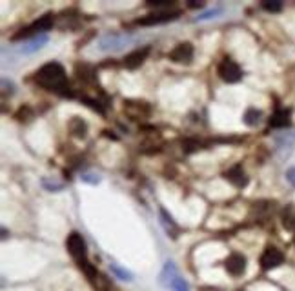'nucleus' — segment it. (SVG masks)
<instances>
[{
  "mask_svg": "<svg viewBox=\"0 0 295 291\" xmlns=\"http://www.w3.org/2000/svg\"><path fill=\"white\" fill-rule=\"evenodd\" d=\"M44 44H48V36L46 35H39V36H33V38L26 40L24 44L19 48V53L22 55H31V53L39 51V49L44 48Z\"/></svg>",
  "mask_w": 295,
  "mask_h": 291,
  "instance_id": "nucleus-11",
  "label": "nucleus"
},
{
  "mask_svg": "<svg viewBox=\"0 0 295 291\" xmlns=\"http://www.w3.org/2000/svg\"><path fill=\"white\" fill-rule=\"evenodd\" d=\"M53 26V15L48 13V15L40 16L39 20H35L31 26H28L26 29H22L20 33H16L13 36V40H20V38H33V36H39V35H46V31H49Z\"/></svg>",
  "mask_w": 295,
  "mask_h": 291,
  "instance_id": "nucleus-2",
  "label": "nucleus"
},
{
  "mask_svg": "<svg viewBox=\"0 0 295 291\" xmlns=\"http://www.w3.org/2000/svg\"><path fill=\"white\" fill-rule=\"evenodd\" d=\"M286 180L291 184V186H295V168H290L286 171Z\"/></svg>",
  "mask_w": 295,
  "mask_h": 291,
  "instance_id": "nucleus-27",
  "label": "nucleus"
},
{
  "mask_svg": "<svg viewBox=\"0 0 295 291\" xmlns=\"http://www.w3.org/2000/svg\"><path fill=\"white\" fill-rule=\"evenodd\" d=\"M36 82L42 88L57 93H62L68 88V76H66L64 68L57 62H49V64L42 66L36 71Z\"/></svg>",
  "mask_w": 295,
  "mask_h": 291,
  "instance_id": "nucleus-1",
  "label": "nucleus"
},
{
  "mask_svg": "<svg viewBox=\"0 0 295 291\" xmlns=\"http://www.w3.org/2000/svg\"><path fill=\"white\" fill-rule=\"evenodd\" d=\"M246 269V259L241 253H231L226 259V271L233 277H239Z\"/></svg>",
  "mask_w": 295,
  "mask_h": 291,
  "instance_id": "nucleus-10",
  "label": "nucleus"
},
{
  "mask_svg": "<svg viewBox=\"0 0 295 291\" xmlns=\"http://www.w3.org/2000/svg\"><path fill=\"white\" fill-rule=\"evenodd\" d=\"M180 11H155L150 13L148 16L140 18L137 24L140 26H155V24H166V22H172V20L179 18Z\"/></svg>",
  "mask_w": 295,
  "mask_h": 291,
  "instance_id": "nucleus-7",
  "label": "nucleus"
},
{
  "mask_svg": "<svg viewBox=\"0 0 295 291\" xmlns=\"http://www.w3.org/2000/svg\"><path fill=\"white\" fill-rule=\"evenodd\" d=\"M261 119H263V113L259 111V109H255V108H250L248 109L246 113H244V124H246V126H251V128H253V126H257V124L261 122Z\"/></svg>",
  "mask_w": 295,
  "mask_h": 291,
  "instance_id": "nucleus-19",
  "label": "nucleus"
},
{
  "mask_svg": "<svg viewBox=\"0 0 295 291\" xmlns=\"http://www.w3.org/2000/svg\"><path fill=\"white\" fill-rule=\"evenodd\" d=\"M133 42L132 35H126V33H108L99 40V49L100 51H120L128 44Z\"/></svg>",
  "mask_w": 295,
  "mask_h": 291,
  "instance_id": "nucleus-3",
  "label": "nucleus"
},
{
  "mask_svg": "<svg viewBox=\"0 0 295 291\" xmlns=\"http://www.w3.org/2000/svg\"><path fill=\"white\" fill-rule=\"evenodd\" d=\"M224 177H226L233 186H237V188H244L248 184V177H246V173L243 171L241 166H235V168L228 169V171L224 173Z\"/></svg>",
  "mask_w": 295,
  "mask_h": 291,
  "instance_id": "nucleus-14",
  "label": "nucleus"
},
{
  "mask_svg": "<svg viewBox=\"0 0 295 291\" xmlns=\"http://www.w3.org/2000/svg\"><path fill=\"white\" fill-rule=\"evenodd\" d=\"M219 9H213V11H208V13H204L202 16H199V20H206V18H212V16H215V15H219Z\"/></svg>",
  "mask_w": 295,
  "mask_h": 291,
  "instance_id": "nucleus-28",
  "label": "nucleus"
},
{
  "mask_svg": "<svg viewBox=\"0 0 295 291\" xmlns=\"http://www.w3.org/2000/svg\"><path fill=\"white\" fill-rule=\"evenodd\" d=\"M200 6H202V2H192L190 8H200Z\"/></svg>",
  "mask_w": 295,
  "mask_h": 291,
  "instance_id": "nucleus-29",
  "label": "nucleus"
},
{
  "mask_svg": "<svg viewBox=\"0 0 295 291\" xmlns=\"http://www.w3.org/2000/svg\"><path fill=\"white\" fill-rule=\"evenodd\" d=\"M170 289H172V291H190V287H188L186 280L180 279V277H177V279L173 280L172 286H170Z\"/></svg>",
  "mask_w": 295,
  "mask_h": 291,
  "instance_id": "nucleus-22",
  "label": "nucleus"
},
{
  "mask_svg": "<svg viewBox=\"0 0 295 291\" xmlns=\"http://www.w3.org/2000/svg\"><path fill=\"white\" fill-rule=\"evenodd\" d=\"M283 226L286 229H295V206L290 204L283 209Z\"/></svg>",
  "mask_w": 295,
  "mask_h": 291,
  "instance_id": "nucleus-18",
  "label": "nucleus"
},
{
  "mask_svg": "<svg viewBox=\"0 0 295 291\" xmlns=\"http://www.w3.org/2000/svg\"><path fill=\"white\" fill-rule=\"evenodd\" d=\"M177 267L173 262H166V266H164L162 273H160V284H162L164 287H168L170 289V286L173 284V280L177 279Z\"/></svg>",
  "mask_w": 295,
  "mask_h": 291,
  "instance_id": "nucleus-15",
  "label": "nucleus"
},
{
  "mask_svg": "<svg viewBox=\"0 0 295 291\" xmlns=\"http://www.w3.org/2000/svg\"><path fill=\"white\" fill-rule=\"evenodd\" d=\"M68 128H69V131H71L75 137H79V139H84V137H86V131H88L86 122H84L82 119H79V117H73Z\"/></svg>",
  "mask_w": 295,
  "mask_h": 291,
  "instance_id": "nucleus-17",
  "label": "nucleus"
},
{
  "mask_svg": "<svg viewBox=\"0 0 295 291\" xmlns=\"http://www.w3.org/2000/svg\"><path fill=\"white\" fill-rule=\"evenodd\" d=\"M148 53H150V48L135 49V51H132L130 55H126V59H124V66H126L128 69H137L140 64H142L144 60H146Z\"/></svg>",
  "mask_w": 295,
  "mask_h": 291,
  "instance_id": "nucleus-12",
  "label": "nucleus"
},
{
  "mask_svg": "<svg viewBox=\"0 0 295 291\" xmlns=\"http://www.w3.org/2000/svg\"><path fill=\"white\" fill-rule=\"evenodd\" d=\"M148 6H152V8H164V6H173V2H166V0H159V2H148Z\"/></svg>",
  "mask_w": 295,
  "mask_h": 291,
  "instance_id": "nucleus-26",
  "label": "nucleus"
},
{
  "mask_svg": "<svg viewBox=\"0 0 295 291\" xmlns=\"http://www.w3.org/2000/svg\"><path fill=\"white\" fill-rule=\"evenodd\" d=\"M273 142H275L277 157H279L281 160H286L295 148V131H291V129L279 131L275 137H273Z\"/></svg>",
  "mask_w": 295,
  "mask_h": 291,
  "instance_id": "nucleus-4",
  "label": "nucleus"
},
{
  "mask_svg": "<svg viewBox=\"0 0 295 291\" xmlns=\"http://www.w3.org/2000/svg\"><path fill=\"white\" fill-rule=\"evenodd\" d=\"M80 180H82V182H88V184H99L100 182V179H99V175H82L80 177Z\"/></svg>",
  "mask_w": 295,
  "mask_h": 291,
  "instance_id": "nucleus-24",
  "label": "nucleus"
},
{
  "mask_svg": "<svg viewBox=\"0 0 295 291\" xmlns=\"http://www.w3.org/2000/svg\"><path fill=\"white\" fill-rule=\"evenodd\" d=\"M263 8L266 11H271V13H277L283 9V4H281L279 0H268V2H263Z\"/></svg>",
  "mask_w": 295,
  "mask_h": 291,
  "instance_id": "nucleus-21",
  "label": "nucleus"
},
{
  "mask_svg": "<svg viewBox=\"0 0 295 291\" xmlns=\"http://www.w3.org/2000/svg\"><path fill=\"white\" fill-rule=\"evenodd\" d=\"M219 76L224 82H228V84H235V82H239L243 79V71H241L237 62H233L230 59H224L219 64Z\"/></svg>",
  "mask_w": 295,
  "mask_h": 291,
  "instance_id": "nucleus-6",
  "label": "nucleus"
},
{
  "mask_svg": "<svg viewBox=\"0 0 295 291\" xmlns=\"http://www.w3.org/2000/svg\"><path fill=\"white\" fill-rule=\"evenodd\" d=\"M284 262V255L277 247H266L264 253L261 255V266L263 269H273V267L281 266Z\"/></svg>",
  "mask_w": 295,
  "mask_h": 291,
  "instance_id": "nucleus-8",
  "label": "nucleus"
},
{
  "mask_svg": "<svg viewBox=\"0 0 295 291\" xmlns=\"http://www.w3.org/2000/svg\"><path fill=\"white\" fill-rule=\"evenodd\" d=\"M42 184H44V186L49 189V191H59V189H62V184L55 182V180H53V182H49L48 179H44V180H42Z\"/></svg>",
  "mask_w": 295,
  "mask_h": 291,
  "instance_id": "nucleus-23",
  "label": "nucleus"
},
{
  "mask_svg": "<svg viewBox=\"0 0 295 291\" xmlns=\"http://www.w3.org/2000/svg\"><path fill=\"white\" fill-rule=\"evenodd\" d=\"M193 59V46L184 42V44H179L172 53H170V60L177 62V64H190Z\"/></svg>",
  "mask_w": 295,
  "mask_h": 291,
  "instance_id": "nucleus-9",
  "label": "nucleus"
},
{
  "mask_svg": "<svg viewBox=\"0 0 295 291\" xmlns=\"http://www.w3.org/2000/svg\"><path fill=\"white\" fill-rule=\"evenodd\" d=\"M160 222H162V226H164V229H166V233L170 237H173L175 239L177 235H179V227H177V224L173 222V219L170 215L166 213V209H160Z\"/></svg>",
  "mask_w": 295,
  "mask_h": 291,
  "instance_id": "nucleus-16",
  "label": "nucleus"
},
{
  "mask_svg": "<svg viewBox=\"0 0 295 291\" xmlns=\"http://www.w3.org/2000/svg\"><path fill=\"white\" fill-rule=\"evenodd\" d=\"M290 122H291V111L290 109H286V108H281V109H277L273 115H271V119H270V126L271 128H286V126H290Z\"/></svg>",
  "mask_w": 295,
  "mask_h": 291,
  "instance_id": "nucleus-13",
  "label": "nucleus"
},
{
  "mask_svg": "<svg viewBox=\"0 0 295 291\" xmlns=\"http://www.w3.org/2000/svg\"><path fill=\"white\" fill-rule=\"evenodd\" d=\"M26 115L33 117L31 109H29V108H20V111H19V113H16V119H19V120H26V119H24V117H26Z\"/></svg>",
  "mask_w": 295,
  "mask_h": 291,
  "instance_id": "nucleus-25",
  "label": "nucleus"
},
{
  "mask_svg": "<svg viewBox=\"0 0 295 291\" xmlns=\"http://www.w3.org/2000/svg\"><path fill=\"white\" fill-rule=\"evenodd\" d=\"M68 251L69 255L73 257V259L80 264L88 262V251H86V242H84V239L79 235V233H71V235L68 237Z\"/></svg>",
  "mask_w": 295,
  "mask_h": 291,
  "instance_id": "nucleus-5",
  "label": "nucleus"
},
{
  "mask_svg": "<svg viewBox=\"0 0 295 291\" xmlns=\"http://www.w3.org/2000/svg\"><path fill=\"white\" fill-rule=\"evenodd\" d=\"M112 271L115 273L117 277H119V279H122V280H132L133 279V275L130 271H126V269H122V267L120 266H117V264H112Z\"/></svg>",
  "mask_w": 295,
  "mask_h": 291,
  "instance_id": "nucleus-20",
  "label": "nucleus"
}]
</instances>
